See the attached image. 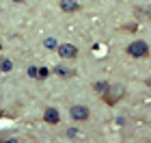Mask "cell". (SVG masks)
I'll return each mask as SVG.
<instances>
[{"instance_id":"obj_1","label":"cell","mask_w":151,"mask_h":143,"mask_svg":"<svg viewBox=\"0 0 151 143\" xmlns=\"http://www.w3.org/2000/svg\"><path fill=\"white\" fill-rule=\"evenodd\" d=\"M123 95H125V87L123 85H119V83H114V85H110L108 83V87H106V91L101 93V98H104V102L108 106H112V104H116Z\"/></svg>"},{"instance_id":"obj_2","label":"cell","mask_w":151,"mask_h":143,"mask_svg":"<svg viewBox=\"0 0 151 143\" xmlns=\"http://www.w3.org/2000/svg\"><path fill=\"white\" fill-rule=\"evenodd\" d=\"M127 54H132V57H136V59H142V57L149 54V46L145 41H132L127 46Z\"/></svg>"},{"instance_id":"obj_3","label":"cell","mask_w":151,"mask_h":143,"mask_svg":"<svg viewBox=\"0 0 151 143\" xmlns=\"http://www.w3.org/2000/svg\"><path fill=\"white\" fill-rule=\"evenodd\" d=\"M88 115H91V111H88L84 104H73V106L69 108V117H71L73 121H86Z\"/></svg>"},{"instance_id":"obj_4","label":"cell","mask_w":151,"mask_h":143,"mask_svg":"<svg viewBox=\"0 0 151 143\" xmlns=\"http://www.w3.org/2000/svg\"><path fill=\"white\" fill-rule=\"evenodd\" d=\"M56 52H58L63 59H76V57H78V48H76L73 44H60V46L56 48Z\"/></svg>"},{"instance_id":"obj_5","label":"cell","mask_w":151,"mask_h":143,"mask_svg":"<svg viewBox=\"0 0 151 143\" xmlns=\"http://www.w3.org/2000/svg\"><path fill=\"white\" fill-rule=\"evenodd\" d=\"M43 119L47 121V124H58V119H60V115H58V111H56V108H45V111H43Z\"/></svg>"},{"instance_id":"obj_6","label":"cell","mask_w":151,"mask_h":143,"mask_svg":"<svg viewBox=\"0 0 151 143\" xmlns=\"http://www.w3.org/2000/svg\"><path fill=\"white\" fill-rule=\"evenodd\" d=\"M60 9L67 11V13H76V11H80V2L78 0H60Z\"/></svg>"},{"instance_id":"obj_7","label":"cell","mask_w":151,"mask_h":143,"mask_svg":"<svg viewBox=\"0 0 151 143\" xmlns=\"http://www.w3.org/2000/svg\"><path fill=\"white\" fill-rule=\"evenodd\" d=\"M11 70H13V61L0 54V72H11Z\"/></svg>"},{"instance_id":"obj_8","label":"cell","mask_w":151,"mask_h":143,"mask_svg":"<svg viewBox=\"0 0 151 143\" xmlns=\"http://www.w3.org/2000/svg\"><path fill=\"white\" fill-rule=\"evenodd\" d=\"M106 87H108L106 80H99V83H95V85H93V91H95V93H104V91H106Z\"/></svg>"},{"instance_id":"obj_9","label":"cell","mask_w":151,"mask_h":143,"mask_svg":"<svg viewBox=\"0 0 151 143\" xmlns=\"http://www.w3.org/2000/svg\"><path fill=\"white\" fill-rule=\"evenodd\" d=\"M54 72H56L58 76H69V74H71L69 70H65V67H56V70H54Z\"/></svg>"},{"instance_id":"obj_10","label":"cell","mask_w":151,"mask_h":143,"mask_svg":"<svg viewBox=\"0 0 151 143\" xmlns=\"http://www.w3.org/2000/svg\"><path fill=\"white\" fill-rule=\"evenodd\" d=\"M37 76H39V78H45V76H47V70H45V67H41V70H37Z\"/></svg>"},{"instance_id":"obj_11","label":"cell","mask_w":151,"mask_h":143,"mask_svg":"<svg viewBox=\"0 0 151 143\" xmlns=\"http://www.w3.org/2000/svg\"><path fill=\"white\" fill-rule=\"evenodd\" d=\"M28 76H32V78H37V67H28Z\"/></svg>"},{"instance_id":"obj_12","label":"cell","mask_w":151,"mask_h":143,"mask_svg":"<svg viewBox=\"0 0 151 143\" xmlns=\"http://www.w3.org/2000/svg\"><path fill=\"white\" fill-rule=\"evenodd\" d=\"M45 46L47 48H56V41H54V39H45Z\"/></svg>"},{"instance_id":"obj_13","label":"cell","mask_w":151,"mask_h":143,"mask_svg":"<svg viewBox=\"0 0 151 143\" xmlns=\"http://www.w3.org/2000/svg\"><path fill=\"white\" fill-rule=\"evenodd\" d=\"M67 134H69V139H76V137H78V132H76L73 128H69V130H67Z\"/></svg>"},{"instance_id":"obj_14","label":"cell","mask_w":151,"mask_h":143,"mask_svg":"<svg viewBox=\"0 0 151 143\" xmlns=\"http://www.w3.org/2000/svg\"><path fill=\"white\" fill-rule=\"evenodd\" d=\"M11 2H24V0H11Z\"/></svg>"},{"instance_id":"obj_15","label":"cell","mask_w":151,"mask_h":143,"mask_svg":"<svg viewBox=\"0 0 151 143\" xmlns=\"http://www.w3.org/2000/svg\"><path fill=\"white\" fill-rule=\"evenodd\" d=\"M0 50H2V44H0Z\"/></svg>"},{"instance_id":"obj_16","label":"cell","mask_w":151,"mask_h":143,"mask_svg":"<svg viewBox=\"0 0 151 143\" xmlns=\"http://www.w3.org/2000/svg\"><path fill=\"white\" fill-rule=\"evenodd\" d=\"M149 85H151V78H149Z\"/></svg>"}]
</instances>
